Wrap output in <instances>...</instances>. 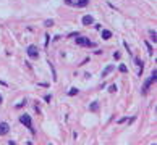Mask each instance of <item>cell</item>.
<instances>
[{
	"instance_id": "obj_8",
	"label": "cell",
	"mask_w": 157,
	"mask_h": 145,
	"mask_svg": "<svg viewBox=\"0 0 157 145\" xmlns=\"http://www.w3.org/2000/svg\"><path fill=\"white\" fill-rule=\"evenodd\" d=\"M112 71H113V66H112V65H108L107 68L104 69V72H102V77H107V76H108V74H110Z\"/></svg>"
},
{
	"instance_id": "obj_5",
	"label": "cell",
	"mask_w": 157,
	"mask_h": 145,
	"mask_svg": "<svg viewBox=\"0 0 157 145\" xmlns=\"http://www.w3.org/2000/svg\"><path fill=\"white\" fill-rule=\"evenodd\" d=\"M28 55H29V58H37L39 56V50L36 45H29L28 47Z\"/></svg>"
},
{
	"instance_id": "obj_9",
	"label": "cell",
	"mask_w": 157,
	"mask_h": 145,
	"mask_svg": "<svg viewBox=\"0 0 157 145\" xmlns=\"http://www.w3.org/2000/svg\"><path fill=\"white\" fill-rule=\"evenodd\" d=\"M110 37H112V32L107 31V29H104V31H102V39H104V40H108Z\"/></svg>"
},
{
	"instance_id": "obj_16",
	"label": "cell",
	"mask_w": 157,
	"mask_h": 145,
	"mask_svg": "<svg viewBox=\"0 0 157 145\" xmlns=\"http://www.w3.org/2000/svg\"><path fill=\"white\" fill-rule=\"evenodd\" d=\"M134 63H136L138 66H141V68H143V61H141L139 58H136V60H134Z\"/></svg>"
},
{
	"instance_id": "obj_10",
	"label": "cell",
	"mask_w": 157,
	"mask_h": 145,
	"mask_svg": "<svg viewBox=\"0 0 157 145\" xmlns=\"http://www.w3.org/2000/svg\"><path fill=\"white\" fill-rule=\"evenodd\" d=\"M97 108H99V103H97V102H92V103L89 105V110H91V111H97Z\"/></svg>"
},
{
	"instance_id": "obj_3",
	"label": "cell",
	"mask_w": 157,
	"mask_h": 145,
	"mask_svg": "<svg viewBox=\"0 0 157 145\" xmlns=\"http://www.w3.org/2000/svg\"><path fill=\"white\" fill-rule=\"evenodd\" d=\"M66 5L70 7H76V8H81V7H86L89 3V0H63Z\"/></svg>"
},
{
	"instance_id": "obj_4",
	"label": "cell",
	"mask_w": 157,
	"mask_h": 145,
	"mask_svg": "<svg viewBox=\"0 0 157 145\" xmlns=\"http://www.w3.org/2000/svg\"><path fill=\"white\" fill-rule=\"evenodd\" d=\"M156 79H157V71H156V69H154V71H152V74H151V77H149V79L146 81V82H144V87H143V93H146L147 90H149L151 84H152V82H156Z\"/></svg>"
},
{
	"instance_id": "obj_6",
	"label": "cell",
	"mask_w": 157,
	"mask_h": 145,
	"mask_svg": "<svg viewBox=\"0 0 157 145\" xmlns=\"http://www.w3.org/2000/svg\"><path fill=\"white\" fill-rule=\"evenodd\" d=\"M8 131H10V126H8V123H0V135L8 134Z\"/></svg>"
},
{
	"instance_id": "obj_17",
	"label": "cell",
	"mask_w": 157,
	"mask_h": 145,
	"mask_svg": "<svg viewBox=\"0 0 157 145\" xmlns=\"http://www.w3.org/2000/svg\"><path fill=\"white\" fill-rule=\"evenodd\" d=\"M108 90H110V92H113V90H117V86H115V84H112V86L108 87Z\"/></svg>"
},
{
	"instance_id": "obj_19",
	"label": "cell",
	"mask_w": 157,
	"mask_h": 145,
	"mask_svg": "<svg viewBox=\"0 0 157 145\" xmlns=\"http://www.w3.org/2000/svg\"><path fill=\"white\" fill-rule=\"evenodd\" d=\"M0 103H2V95H0Z\"/></svg>"
},
{
	"instance_id": "obj_7",
	"label": "cell",
	"mask_w": 157,
	"mask_h": 145,
	"mask_svg": "<svg viewBox=\"0 0 157 145\" xmlns=\"http://www.w3.org/2000/svg\"><path fill=\"white\" fill-rule=\"evenodd\" d=\"M92 23H94V18H92L91 15H86V16H83V24H84V26H91Z\"/></svg>"
},
{
	"instance_id": "obj_12",
	"label": "cell",
	"mask_w": 157,
	"mask_h": 145,
	"mask_svg": "<svg viewBox=\"0 0 157 145\" xmlns=\"http://www.w3.org/2000/svg\"><path fill=\"white\" fill-rule=\"evenodd\" d=\"M78 93V89H70V92H68V95H76Z\"/></svg>"
},
{
	"instance_id": "obj_11",
	"label": "cell",
	"mask_w": 157,
	"mask_h": 145,
	"mask_svg": "<svg viewBox=\"0 0 157 145\" xmlns=\"http://www.w3.org/2000/svg\"><path fill=\"white\" fill-rule=\"evenodd\" d=\"M149 34H151V39L154 40V44H156V31H149Z\"/></svg>"
},
{
	"instance_id": "obj_13",
	"label": "cell",
	"mask_w": 157,
	"mask_h": 145,
	"mask_svg": "<svg viewBox=\"0 0 157 145\" xmlns=\"http://www.w3.org/2000/svg\"><path fill=\"white\" fill-rule=\"evenodd\" d=\"M146 45H147V52H149V55H152V47H151V44L146 42Z\"/></svg>"
},
{
	"instance_id": "obj_14",
	"label": "cell",
	"mask_w": 157,
	"mask_h": 145,
	"mask_svg": "<svg viewBox=\"0 0 157 145\" xmlns=\"http://www.w3.org/2000/svg\"><path fill=\"white\" fill-rule=\"evenodd\" d=\"M44 24H46L47 28H49V26H54V21H52V20H47V21H46V23H44Z\"/></svg>"
},
{
	"instance_id": "obj_15",
	"label": "cell",
	"mask_w": 157,
	"mask_h": 145,
	"mask_svg": "<svg viewBox=\"0 0 157 145\" xmlns=\"http://www.w3.org/2000/svg\"><path fill=\"white\" fill-rule=\"evenodd\" d=\"M118 69H120L122 72H126V66H125V65H120V66H118Z\"/></svg>"
},
{
	"instance_id": "obj_18",
	"label": "cell",
	"mask_w": 157,
	"mask_h": 145,
	"mask_svg": "<svg viewBox=\"0 0 157 145\" xmlns=\"http://www.w3.org/2000/svg\"><path fill=\"white\" fill-rule=\"evenodd\" d=\"M44 100H46V102H47V103H49V102H50V100H52V95H46V98H44Z\"/></svg>"
},
{
	"instance_id": "obj_1",
	"label": "cell",
	"mask_w": 157,
	"mask_h": 145,
	"mask_svg": "<svg viewBox=\"0 0 157 145\" xmlns=\"http://www.w3.org/2000/svg\"><path fill=\"white\" fill-rule=\"evenodd\" d=\"M20 121H21V124H25L26 128L29 129V132H31V134H36V131H34V128H32V121H31V116H29V114H21L20 116Z\"/></svg>"
},
{
	"instance_id": "obj_2",
	"label": "cell",
	"mask_w": 157,
	"mask_h": 145,
	"mask_svg": "<svg viewBox=\"0 0 157 145\" xmlns=\"http://www.w3.org/2000/svg\"><path fill=\"white\" fill-rule=\"evenodd\" d=\"M76 44L81 45V47H94V42L89 40L87 37H84V36H76Z\"/></svg>"
}]
</instances>
